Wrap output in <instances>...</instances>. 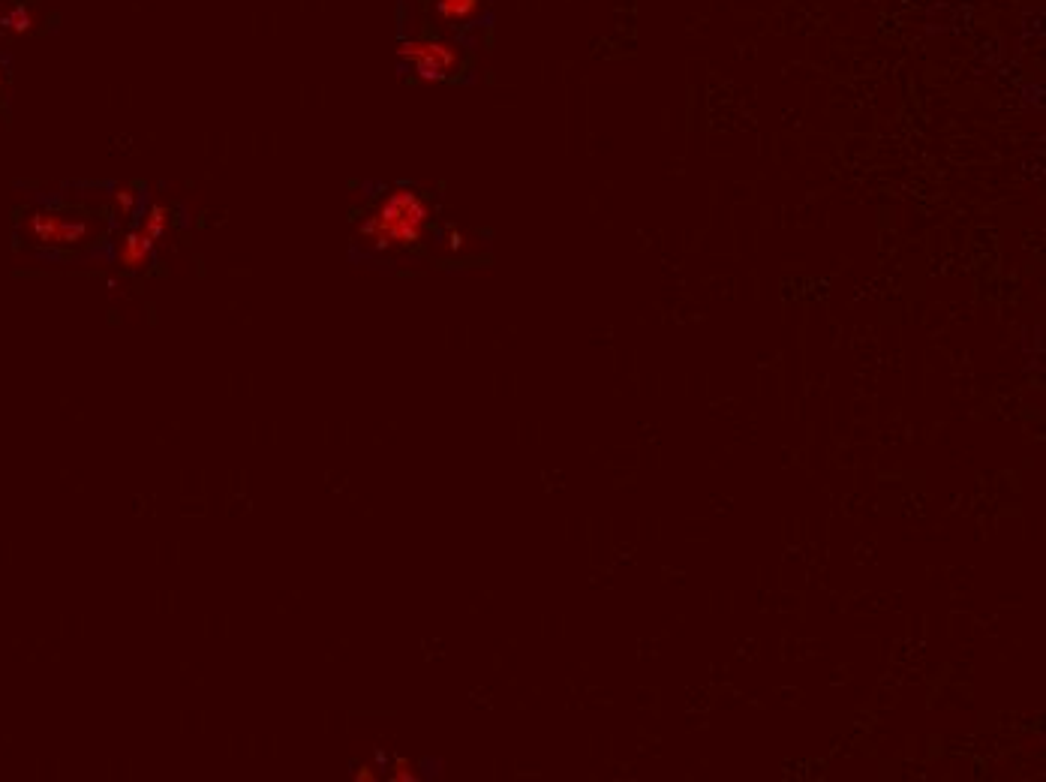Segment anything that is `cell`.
<instances>
[{"label":"cell","instance_id":"cell-9","mask_svg":"<svg viewBox=\"0 0 1046 782\" xmlns=\"http://www.w3.org/2000/svg\"><path fill=\"white\" fill-rule=\"evenodd\" d=\"M352 776H355V779H358V782H373V779H376V773H373V767H367V764H361V767H358V770H355V773H352Z\"/></svg>","mask_w":1046,"mask_h":782},{"label":"cell","instance_id":"cell-6","mask_svg":"<svg viewBox=\"0 0 1046 782\" xmlns=\"http://www.w3.org/2000/svg\"><path fill=\"white\" fill-rule=\"evenodd\" d=\"M169 226H172V211H169L166 205L154 202V205L145 211V217H142V226H139V229H142L148 238L163 241V238H166V232H169Z\"/></svg>","mask_w":1046,"mask_h":782},{"label":"cell","instance_id":"cell-5","mask_svg":"<svg viewBox=\"0 0 1046 782\" xmlns=\"http://www.w3.org/2000/svg\"><path fill=\"white\" fill-rule=\"evenodd\" d=\"M436 16L448 25H466L478 16L481 0H433Z\"/></svg>","mask_w":1046,"mask_h":782},{"label":"cell","instance_id":"cell-7","mask_svg":"<svg viewBox=\"0 0 1046 782\" xmlns=\"http://www.w3.org/2000/svg\"><path fill=\"white\" fill-rule=\"evenodd\" d=\"M139 205H142V193L136 184H118L112 190V208L118 217H133L139 211Z\"/></svg>","mask_w":1046,"mask_h":782},{"label":"cell","instance_id":"cell-4","mask_svg":"<svg viewBox=\"0 0 1046 782\" xmlns=\"http://www.w3.org/2000/svg\"><path fill=\"white\" fill-rule=\"evenodd\" d=\"M154 247H157L154 238H148L142 229H133L118 244V265L124 271H145L154 259Z\"/></svg>","mask_w":1046,"mask_h":782},{"label":"cell","instance_id":"cell-1","mask_svg":"<svg viewBox=\"0 0 1046 782\" xmlns=\"http://www.w3.org/2000/svg\"><path fill=\"white\" fill-rule=\"evenodd\" d=\"M430 223V205L412 187H394L361 220L358 235L370 250L397 253L415 247Z\"/></svg>","mask_w":1046,"mask_h":782},{"label":"cell","instance_id":"cell-8","mask_svg":"<svg viewBox=\"0 0 1046 782\" xmlns=\"http://www.w3.org/2000/svg\"><path fill=\"white\" fill-rule=\"evenodd\" d=\"M391 779H397V782H412V779H418L415 764L406 761V758H397V761H394V770H391Z\"/></svg>","mask_w":1046,"mask_h":782},{"label":"cell","instance_id":"cell-3","mask_svg":"<svg viewBox=\"0 0 1046 782\" xmlns=\"http://www.w3.org/2000/svg\"><path fill=\"white\" fill-rule=\"evenodd\" d=\"M25 232L43 247H76L94 235V226L82 217H70V214H58V211H37L25 220Z\"/></svg>","mask_w":1046,"mask_h":782},{"label":"cell","instance_id":"cell-10","mask_svg":"<svg viewBox=\"0 0 1046 782\" xmlns=\"http://www.w3.org/2000/svg\"><path fill=\"white\" fill-rule=\"evenodd\" d=\"M0 88H4V73H0Z\"/></svg>","mask_w":1046,"mask_h":782},{"label":"cell","instance_id":"cell-2","mask_svg":"<svg viewBox=\"0 0 1046 782\" xmlns=\"http://www.w3.org/2000/svg\"><path fill=\"white\" fill-rule=\"evenodd\" d=\"M397 58L412 67V73L424 82H442L457 73L460 67V52L457 46L433 37H418V40H403L397 46Z\"/></svg>","mask_w":1046,"mask_h":782}]
</instances>
